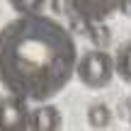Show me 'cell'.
I'll return each mask as SVG.
<instances>
[{"mask_svg":"<svg viewBox=\"0 0 131 131\" xmlns=\"http://www.w3.org/2000/svg\"><path fill=\"white\" fill-rule=\"evenodd\" d=\"M78 46L58 19L29 12L0 27V85L27 102H49L75 78Z\"/></svg>","mask_w":131,"mask_h":131,"instance_id":"obj_1","label":"cell"},{"mask_svg":"<svg viewBox=\"0 0 131 131\" xmlns=\"http://www.w3.org/2000/svg\"><path fill=\"white\" fill-rule=\"evenodd\" d=\"M75 78L90 90H102L114 78V56H109L104 49H92L78 56L75 63Z\"/></svg>","mask_w":131,"mask_h":131,"instance_id":"obj_2","label":"cell"},{"mask_svg":"<svg viewBox=\"0 0 131 131\" xmlns=\"http://www.w3.org/2000/svg\"><path fill=\"white\" fill-rule=\"evenodd\" d=\"M70 10L88 22H109L129 12V0H68Z\"/></svg>","mask_w":131,"mask_h":131,"instance_id":"obj_3","label":"cell"},{"mask_svg":"<svg viewBox=\"0 0 131 131\" xmlns=\"http://www.w3.org/2000/svg\"><path fill=\"white\" fill-rule=\"evenodd\" d=\"M29 117V102L17 95L0 97V131H24Z\"/></svg>","mask_w":131,"mask_h":131,"instance_id":"obj_4","label":"cell"},{"mask_svg":"<svg viewBox=\"0 0 131 131\" xmlns=\"http://www.w3.org/2000/svg\"><path fill=\"white\" fill-rule=\"evenodd\" d=\"M61 129V112L53 104L39 102L37 109H29L24 131H56Z\"/></svg>","mask_w":131,"mask_h":131,"instance_id":"obj_5","label":"cell"},{"mask_svg":"<svg viewBox=\"0 0 131 131\" xmlns=\"http://www.w3.org/2000/svg\"><path fill=\"white\" fill-rule=\"evenodd\" d=\"M114 75H119L124 83H131V41H124L114 53Z\"/></svg>","mask_w":131,"mask_h":131,"instance_id":"obj_6","label":"cell"},{"mask_svg":"<svg viewBox=\"0 0 131 131\" xmlns=\"http://www.w3.org/2000/svg\"><path fill=\"white\" fill-rule=\"evenodd\" d=\"M88 124L92 129H104L112 124V109L107 104L97 102V104H90L88 107Z\"/></svg>","mask_w":131,"mask_h":131,"instance_id":"obj_7","label":"cell"},{"mask_svg":"<svg viewBox=\"0 0 131 131\" xmlns=\"http://www.w3.org/2000/svg\"><path fill=\"white\" fill-rule=\"evenodd\" d=\"M90 39L97 49H107L109 39H112V32H109L107 22H90Z\"/></svg>","mask_w":131,"mask_h":131,"instance_id":"obj_8","label":"cell"},{"mask_svg":"<svg viewBox=\"0 0 131 131\" xmlns=\"http://www.w3.org/2000/svg\"><path fill=\"white\" fill-rule=\"evenodd\" d=\"M10 5L17 15H29V12H41L46 0H10Z\"/></svg>","mask_w":131,"mask_h":131,"instance_id":"obj_9","label":"cell"},{"mask_svg":"<svg viewBox=\"0 0 131 131\" xmlns=\"http://www.w3.org/2000/svg\"><path fill=\"white\" fill-rule=\"evenodd\" d=\"M129 10H131V0H129Z\"/></svg>","mask_w":131,"mask_h":131,"instance_id":"obj_10","label":"cell"},{"mask_svg":"<svg viewBox=\"0 0 131 131\" xmlns=\"http://www.w3.org/2000/svg\"><path fill=\"white\" fill-rule=\"evenodd\" d=\"M129 124H131V119H129Z\"/></svg>","mask_w":131,"mask_h":131,"instance_id":"obj_11","label":"cell"}]
</instances>
